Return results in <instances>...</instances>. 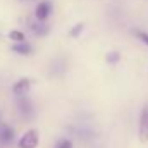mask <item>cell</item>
Masks as SVG:
<instances>
[{
	"instance_id": "1",
	"label": "cell",
	"mask_w": 148,
	"mask_h": 148,
	"mask_svg": "<svg viewBox=\"0 0 148 148\" xmlns=\"http://www.w3.org/2000/svg\"><path fill=\"white\" fill-rule=\"evenodd\" d=\"M40 143V134H38L36 129H28L21 138H19V148H36Z\"/></svg>"
},
{
	"instance_id": "2",
	"label": "cell",
	"mask_w": 148,
	"mask_h": 148,
	"mask_svg": "<svg viewBox=\"0 0 148 148\" xmlns=\"http://www.w3.org/2000/svg\"><path fill=\"white\" fill-rule=\"evenodd\" d=\"M138 138L141 143H148V103L143 105L140 114V124H138Z\"/></svg>"
},
{
	"instance_id": "3",
	"label": "cell",
	"mask_w": 148,
	"mask_h": 148,
	"mask_svg": "<svg viewBox=\"0 0 148 148\" xmlns=\"http://www.w3.org/2000/svg\"><path fill=\"white\" fill-rule=\"evenodd\" d=\"M29 90H31V81H29L28 77H21V79L16 81L14 86H12V91H14V95H17V97L28 95Z\"/></svg>"
},
{
	"instance_id": "4",
	"label": "cell",
	"mask_w": 148,
	"mask_h": 148,
	"mask_svg": "<svg viewBox=\"0 0 148 148\" xmlns=\"http://www.w3.org/2000/svg\"><path fill=\"white\" fill-rule=\"evenodd\" d=\"M17 107H19V112H21L23 117H31V115H33V105H31L29 98H26V95L19 97V100H17Z\"/></svg>"
},
{
	"instance_id": "5",
	"label": "cell",
	"mask_w": 148,
	"mask_h": 148,
	"mask_svg": "<svg viewBox=\"0 0 148 148\" xmlns=\"http://www.w3.org/2000/svg\"><path fill=\"white\" fill-rule=\"evenodd\" d=\"M52 12V3L50 2H40L36 5V10H35V16H36V21H45Z\"/></svg>"
},
{
	"instance_id": "6",
	"label": "cell",
	"mask_w": 148,
	"mask_h": 148,
	"mask_svg": "<svg viewBox=\"0 0 148 148\" xmlns=\"http://www.w3.org/2000/svg\"><path fill=\"white\" fill-rule=\"evenodd\" d=\"M14 140V129L10 126H0V143H10Z\"/></svg>"
},
{
	"instance_id": "7",
	"label": "cell",
	"mask_w": 148,
	"mask_h": 148,
	"mask_svg": "<svg viewBox=\"0 0 148 148\" xmlns=\"http://www.w3.org/2000/svg\"><path fill=\"white\" fill-rule=\"evenodd\" d=\"M31 50H33L31 45L26 43V41H19V43H14V45H12V52H16V53H19V55H29Z\"/></svg>"
},
{
	"instance_id": "8",
	"label": "cell",
	"mask_w": 148,
	"mask_h": 148,
	"mask_svg": "<svg viewBox=\"0 0 148 148\" xmlns=\"http://www.w3.org/2000/svg\"><path fill=\"white\" fill-rule=\"evenodd\" d=\"M31 29H33L36 35H40V36H45V35L48 33V26H47V24H43V21L33 23V24H31Z\"/></svg>"
},
{
	"instance_id": "9",
	"label": "cell",
	"mask_w": 148,
	"mask_h": 148,
	"mask_svg": "<svg viewBox=\"0 0 148 148\" xmlns=\"http://www.w3.org/2000/svg\"><path fill=\"white\" fill-rule=\"evenodd\" d=\"M9 38H10L12 41L19 43V41H24V33H23V31H17V29H14V31H10V33H9Z\"/></svg>"
},
{
	"instance_id": "10",
	"label": "cell",
	"mask_w": 148,
	"mask_h": 148,
	"mask_svg": "<svg viewBox=\"0 0 148 148\" xmlns=\"http://www.w3.org/2000/svg\"><path fill=\"white\" fill-rule=\"evenodd\" d=\"M119 59H121V55H119L117 52H110V53L107 55V62H109V64H115V62H119Z\"/></svg>"
},
{
	"instance_id": "11",
	"label": "cell",
	"mask_w": 148,
	"mask_h": 148,
	"mask_svg": "<svg viewBox=\"0 0 148 148\" xmlns=\"http://www.w3.org/2000/svg\"><path fill=\"white\" fill-rule=\"evenodd\" d=\"M55 148H73V141L71 140H60L55 145Z\"/></svg>"
},
{
	"instance_id": "12",
	"label": "cell",
	"mask_w": 148,
	"mask_h": 148,
	"mask_svg": "<svg viewBox=\"0 0 148 148\" xmlns=\"http://www.w3.org/2000/svg\"><path fill=\"white\" fill-rule=\"evenodd\" d=\"M81 31H83V24H76V26H74L73 29H71V36H79V35H81Z\"/></svg>"
},
{
	"instance_id": "13",
	"label": "cell",
	"mask_w": 148,
	"mask_h": 148,
	"mask_svg": "<svg viewBox=\"0 0 148 148\" xmlns=\"http://www.w3.org/2000/svg\"><path fill=\"white\" fill-rule=\"evenodd\" d=\"M134 35L140 38L145 45H148V33H145V31H134Z\"/></svg>"
}]
</instances>
